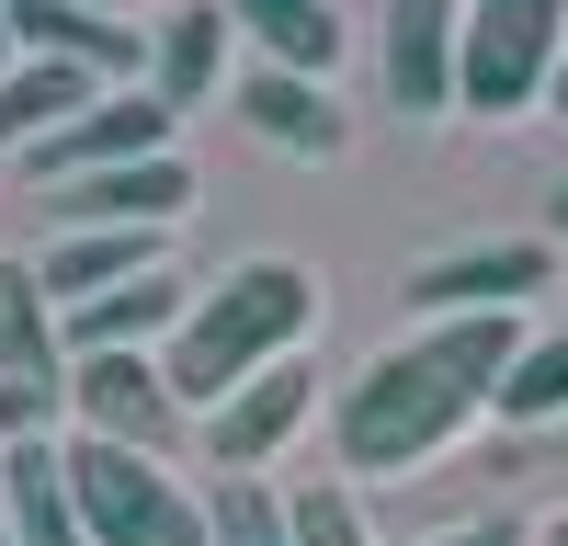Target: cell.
<instances>
[{
	"mask_svg": "<svg viewBox=\"0 0 568 546\" xmlns=\"http://www.w3.org/2000/svg\"><path fill=\"white\" fill-rule=\"evenodd\" d=\"M205 535L216 546H296V524H284V501L262 478H216L205 489Z\"/></svg>",
	"mask_w": 568,
	"mask_h": 546,
	"instance_id": "21",
	"label": "cell"
},
{
	"mask_svg": "<svg viewBox=\"0 0 568 546\" xmlns=\"http://www.w3.org/2000/svg\"><path fill=\"white\" fill-rule=\"evenodd\" d=\"M546 546H568V513H557V524H546Z\"/></svg>",
	"mask_w": 568,
	"mask_h": 546,
	"instance_id": "30",
	"label": "cell"
},
{
	"mask_svg": "<svg viewBox=\"0 0 568 546\" xmlns=\"http://www.w3.org/2000/svg\"><path fill=\"white\" fill-rule=\"evenodd\" d=\"M433 546H524V524H511V513H478V524H455V535H433Z\"/></svg>",
	"mask_w": 568,
	"mask_h": 546,
	"instance_id": "24",
	"label": "cell"
},
{
	"mask_svg": "<svg viewBox=\"0 0 568 546\" xmlns=\"http://www.w3.org/2000/svg\"><path fill=\"white\" fill-rule=\"evenodd\" d=\"M0 376L34 398H69V318L34 262H0Z\"/></svg>",
	"mask_w": 568,
	"mask_h": 546,
	"instance_id": "13",
	"label": "cell"
},
{
	"mask_svg": "<svg viewBox=\"0 0 568 546\" xmlns=\"http://www.w3.org/2000/svg\"><path fill=\"white\" fill-rule=\"evenodd\" d=\"M171 103H160V91L149 80H136V91H103V103H91L80 125H58V136H45V149H23V171H34V194H45V182H80V171H125V160H171Z\"/></svg>",
	"mask_w": 568,
	"mask_h": 546,
	"instance_id": "6",
	"label": "cell"
},
{
	"mask_svg": "<svg viewBox=\"0 0 568 546\" xmlns=\"http://www.w3.org/2000/svg\"><path fill=\"white\" fill-rule=\"evenodd\" d=\"M160 262H171V251H160V228H69V240L45 251L34 273H45V296H58V318H69V307L136 285V273H160Z\"/></svg>",
	"mask_w": 568,
	"mask_h": 546,
	"instance_id": "16",
	"label": "cell"
},
{
	"mask_svg": "<svg viewBox=\"0 0 568 546\" xmlns=\"http://www.w3.org/2000/svg\"><path fill=\"white\" fill-rule=\"evenodd\" d=\"M12 546H91L80 535V489H69V455L23 433L12 444Z\"/></svg>",
	"mask_w": 568,
	"mask_h": 546,
	"instance_id": "19",
	"label": "cell"
},
{
	"mask_svg": "<svg viewBox=\"0 0 568 546\" xmlns=\"http://www.w3.org/2000/svg\"><path fill=\"white\" fill-rule=\"evenodd\" d=\"M91 12H125V23H136V0H91Z\"/></svg>",
	"mask_w": 568,
	"mask_h": 546,
	"instance_id": "28",
	"label": "cell"
},
{
	"mask_svg": "<svg viewBox=\"0 0 568 546\" xmlns=\"http://www.w3.org/2000/svg\"><path fill=\"white\" fill-rule=\"evenodd\" d=\"M91 103H103V80H91V69H58V58L0 69V149H45V136L80 125Z\"/></svg>",
	"mask_w": 568,
	"mask_h": 546,
	"instance_id": "17",
	"label": "cell"
},
{
	"mask_svg": "<svg viewBox=\"0 0 568 546\" xmlns=\"http://www.w3.org/2000/svg\"><path fill=\"white\" fill-rule=\"evenodd\" d=\"M511 364H524V318L489 307V318H420L409 342H387L342 387L329 433H342V467L353 478H409L420 455H444L466 422H489Z\"/></svg>",
	"mask_w": 568,
	"mask_h": 546,
	"instance_id": "1",
	"label": "cell"
},
{
	"mask_svg": "<svg viewBox=\"0 0 568 546\" xmlns=\"http://www.w3.org/2000/svg\"><path fill=\"white\" fill-rule=\"evenodd\" d=\"M182 318H194V285L160 262V273H136V285L69 307V364H80V353H149V342H171V331H182Z\"/></svg>",
	"mask_w": 568,
	"mask_h": 546,
	"instance_id": "14",
	"label": "cell"
},
{
	"mask_svg": "<svg viewBox=\"0 0 568 546\" xmlns=\"http://www.w3.org/2000/svg\"><path fill=\"white\" fill-rule=\"evenodd\" d=\"M307 422H318V364L296 353V364H273V376H251L227 410H205V455H216L227 478H251L262 455H284Z\"/></svg>",
	"mask_w": 568,
	"mask_h": 546,
	"instance_id": "9",
	"label": "cell"
},
{
	"mask_svg": "<svg viewBox=\"0 0 568 546\" xmlns=\"http://www.w3.org/2000/svg\"><path fill=\"white\" fill-rule=\"evenodd\" d=\"M307 331H318V273L262 251V262H227L216 285L194 296V318H182L171 353H160V376H171V398H182V410H227L251 376L296 364V353H307Z\"/></svg>",
	"mask_w": 568,
	"mask_h": 546,
	"instance_id": "2",
	"label": "cell"
},
{
	"mask_svg": "<svg viewBox=\"0 0 568 546\" xmlns=\"http://www.w3.org/2000/svg\"><path fill=\"white\" fill-rule=\"evenodd\" d=\"M12 46L58 58V69H91L103 91H136V69H149V23L91 12V0H12Z\"/></svg>",
	"mask_w": 568,
	"mask_h": 546,
	"instance_id": "8",
	"label": "cell"
},
{
	"mask_svg": "<svg viewBox=\"0 0 568 546\" xmlns=\"http://www.w3.org/2000/svg\"><path fill=\"white\" fill-rule=\"evenodd\" d=\"M0 546H12V444H0Z\"/></svg>",
	"mask_w": 568,
	"mask_h": 546,
	"instance_id": "25",
	"label": "cell"
},
{
	"mask_svg": "<svg viewBox=\"0 0 568 546\" xmlns=\"http://www.w3.org/2000/svg\"><path fill=\"white\" fill-rule=\"evenodd\" d=\"M227 23L262 46V69H296V80L342 69V12L329 0H227Z\"/></svg>",
	"mask_w": 568,
	"mask_h": 546,
	"instance_id": "18",
	"label": "cell"
},
{
	"mask_svg": "<svg viewBox=\"0 0 568 546\" xmlns=\"http://www.w3.org/2000/svg\"><path fill=\"white\" fill-rule=\"evenodd\" d=\"M69 422L103 433V444H125V455H171L182 398H171V376L149 353H80L69 364Z\"/></svg>",
	"mask_w": 568,
	"mask_h": 546,
	"instance_id": "5",
	"label": "cell"
},
{
	"mask_svg": "<svg viewBox=\"0 0 568 546\" xmlns=\"http://www.w3.org/2000/svg\"><path fill=\"white\" fill-rule=\"evenodd\" d=\"M500 422H524V433L568 422V331L524 342V364H511V387H500Z\"/></svg>",
	"mask_w": 568,
	"mask_h": 546,
	"instance_id": "20",
	"label": "cell"
},
{
	"mask_svg": "<svg viewBox=\"0 0 568 546\" xmlns=\"http://www.w3.org/2000/svg\"><path fill=\"white\" fill-rule=\"evenodd\" d=\"M69 489H80V535L91 546H216L205 535V501L182 489L160 455H125L103 433H69Z\"/></svg>",
	"mask_w": 568,
	"mask_h": 546,
	"instance_id": "3",
	"label": "cell"
},
{
	"mask_svg": "<svg viewBox=\"0 0 568 546\" xmlns=\"http://www.w3.org/2000/svg\"><path fill=\"white\" fill-rule=\"evenodd\" d=\"M455 69H466V0H387V34H375L387 114H444Z\"/></svg>",
	"mask_w": 568,
	"mask_h": 546,
	"instance_id": "7",
	"label": "cell"
},
{
	"mask_svg": "<svg viewBox=\"0 0 568 546\" xmlns=\"http://www.w3.org/2000/svg\"><path fill=\"white\" fill-rule=\"evenodd\" d=\"M0 69H12V0H0Z\"/></svg>",
	"mask_w": 568,
	"mask_h": 546,
	"instance_id": "27",
	"label": "cell"
},
{
	"mask_svg": "<svg viewBox=\"0 0 568 546\" xmlns=\"http://www.w3.org/2000/svg\"><path fill=\"white\" fill-rule=\"evenodd\" d=\"M227 34H240L227 0H171V12L149 23V91H160L171 114H194L205 91L227 80Z\"/></svg>",
	"mask_w": 568,
	"mask_h": 546,
	"instance_id": "15",
	"label": "cell"
},
{
	"mask_svg": "<svg viewBox=\"0 0 568 546\" xmlns=\"http://www.w3.org/2000/svg\"><path fill=\"white\" fill-rule=\"evenodd\" d=\"M546 103H557V114H568V69H557V91H546Z\"/></svg>",
	"mask_w": 568,
	"mask_h": 546,
	"instance_id": "29",
	"label": "cell"
},
{
	"mask_svg": "<svg viewBox=\"0 0 568 546\" xmlns=\"http://www.w3.org/2000/svg\"><path fill=\"white\" fill-rule=\"evenodd\" d=\"M194 205V171L182 160H125V171H80V182H45V216L69 228H171Z\"/></svg>",
	"mask_w": 568,
	"mask_h": 546,
	"instance_id": "10",
	"label": "cell"
},
{
	"mask_svg": "<svg viewBox=\"0 0 568 546\" xmlns=\"http://www.w3.org/2000/svg\"><path fill=\"white\" fill-rule=\"evenodd\" d=\"M240 125L262 149H296V160H342L353 149V114L329 103V80H296V69H251L240 80Z\"/></svg>",
	"mask_w": 568,
	"mask_h": 546,
	"instance_id": "12",
	"label": "cell"
},
{
	"mask_svg": "<svg viewBox=\"0 0 568 546\" xmlns=\"http://www.w3.org/2000/svg\"><path fill=\"white\" fill-rule=\"evenodd\" d=\"M535 285H546V240H489V251L420 262V273H409V307H420V318H489V307L535 296Z\"/></svg>",
	"mask_w": 568,
	"mask_h": 546,
	"instance_id": "11",
	"label": "cell"
},
{
	"mask_svg": "<svg viewBox=\"0 0 568 546\" xmlns=\"http://www.w3.org/2000/svg\"><path fill=\"white\" fill-rule=\"evenodd\" d=\"M58 410H69V398H34V387H12V376H0V444L45 433V422H58Z\"/></svg>",
	"mask_w": 568,
	"mask_h": 546,
	"instance_id": "23",
	"label": "cell"
},
{
	"mask_svg": "<svg viewBox=\"0 0 568 546\" xmlns=\"http://www.w3.org/2000/svg\"><path fill=\"white\" fill-rule=\"evenodd\" d=\"M557 69H568V0H466V69H455L466 114H524L557 91Z\"/></svg>",
	"mask_w": 568,
	"mask_h": 546,
	"instance_id": "4",
	"label": "cell"
},
{
	"mask_svg": "<svg viewBox=\"0 0 568 546\" xmlns=\"http://www.w3.org/2000/svg\"><path fill=\"white\" fill-rule=\"evenodd\" d=\"M546 216H557V240H568V182H557V194H546Z\"/></svg>",
	"mask_w": 568,
	"mask_h": 546,
	"instance_id": "26",
	"label": "cell"
},
{
	"mask_svg": "<svg viewBox=\"0 0 568 546\" xmlns=\"http://www.w3.org/2000/svg\"><path fill=\"white\" fill-rule=\"evenodd\" d=\"M284 524H296V546H375V535H364V501H353L342 478H307L296 501H284Z\"/></svg>",
	"mask_w": 568,
	"mask_h": 546,
	"instance_id": "22",
	"label": "cell"
}]
</instances>
